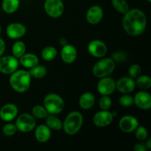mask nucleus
Wrapping results in <instances>:
<instances>
[{
  "label": "nucleus",
  "mask_w": 151,
  "mask_h": 151,
  "mask_svg": "<svg viewBox=\"0 0 151 151\" xmlns=\"http://www.w3.org/2000/svg\"><path fill=\"white\" fill-rule=\"evenodd\" d=\"M136 86L135 81L131 77H122L116 82V88L122 94H131Z\"/></svg>",
  "instance_id": "obj_13"
},
{
  "label": "nucleus",
  "mask_w": 151,
  "mask_h": 151,
  "mask_svg": "<svg viewBox=\"0 0 151 151\" xmlns=\"http://www.w3.org/2000/svg\"><path fill=\"white\" fill-rule=\"evenodd\" d=\"M139 125V121L135 116L132 115H125L122 116L119 122V128L122 132L132 133L135 131L137 127Z\"/></svg>",
  "instance_id": "obj_11"
},
{
  "label": "nucleus",
  "mask_w": 151,
  "mask_h": 151,
  "mask_svg": "<svg viewBox=\"0 0 151 151\" xmlns=\"http://www.w3.org/2000/svg\"><path fill=\"white\" fill-rule=\"evenodd\" d=\"M5 42H4V41L2 38H0V57L3 55V54H4V52H5Z\"/></svg>",
  "instance_id": "obj_37"
},
{
  "label": "nucleus",
  "mask_w": 151,
  "mask_h": 151,
  "mask_svg": "<svg viewBox=\"0 0 151 151\" xmlns=\"http://www.w3.org/2000/svg\"><path fill=\"white\" fill-rule=\"evenodd\" d=\"M29 72L31 77H33L35 78H42L47 75V71L45 66L38 64L29 69Z\"/></svg>",
  "instance_id": "obj_28"
},
{
  "label": "nucleus",
  "mask_w": 151,
  "mask_h": 151,
  "mask_svg": "<svg viewBox=\"0 0 151 151\" xmlns=\"http://www.w3.org/2000/svg\"><path fill=\"white\" fill-rule=\"evenodd\" d=\"M57 54V50L55 49V47L48 46L43 49L42 52H41V57L46 61H52L55 58Z\"/></svg>",
  "instance_id": "obj_24"
},
{
  "label": "nucleus",
  "mask_w": 151,
  "mask_h": 151,
  "mask_svg": "<svg viewBox=\"0 0 151 151\" xmlns=\"http://www.w3.org/2000/svg\"><path fill=\"white\" fill-rule=\"evenodd\" d=\"M51 129L47 125H40L35 128V137L41 143L47 142L51 138Z\"/></svg>",
  "instance_id": "obj_19"
},
{
  "label": "nucleus",
  "mask_w": 151,
  "mask_h": 151,
  "mask_svg": "<svg viewBox=\"0 0 151 151\" xmlns=\"http://www.w3.org/2000/svg\"><path fill=\"white\" fill-rule=\"evenodd\" d=\"M147 2L150 3L151 2V0H147Z\"/></svg>",
  "instance_id": "obj_41"
},
{
  "label": "nucleus",
  "mask_w": 151,
  "mask_h": 151,
  "mask_svg": "<svg viewBox=\"0 0 151 151\" xmlns=\"http://www.w3.org/2000/svg\"><path fill=\"white\" fill-rule=\"evenodd\" d=\"M103 17V10L100 6L93 5L86 13V20L91 24H97Z\"/></svg>",
  "instance_id": "obj_17"
},
{
  "label": "nucleus",
  "mask_w": 151,
  "mask_h": 151,
  "mask_svg": "<svg viewBox=\"0 0 151 151\" xmlns=\"http://www.w3.org/2000/svg\"><path fill=\"white\" fill-rule=\"evenodd\" d=\"M116 89V81L111 78H100L97 83V91L101 95H111Z\"/></svg>",
  "instance_id": "obj_9"
},
{
  "label": "nucleus",
  "mask_w": 151,
  "mask_h": 151,
  "mask_svg": "<svg viewBox=\"0 0 151 151\" xmlns=\"http://www.w3.org/2000/svg\"><path fill=\"white\" fill-rule=\"evenodd\" d=\"M115 67L116 62L111 58H101L93 66V75L100 79L108 77L114 71Z\"/></svg>",
  "instance_id": "obj_4"
},
{
  "label": "nucleus",
  "mask_w": 151,
  "mask_h": 151,
  "mask_svg": "<svg viewBox=\"0 0 151 151\" xmlns=\"http://www.w3.org/2000/svg\"><path fill=\"white\" fill-rule=\"evenodd\" d=\"M134 103L140 109L149 110L151 108V96L144 91H139L134 97Z\"/></svg>",
  "instance_id": "obj_15"
},
{
  "label": "nucleus",
  "mask_w": 151,
  "mask_h": 151,
  "mask_svg": "<svg viewBox=\"0 0 151 151\" xmlns=\"http://www.w3.org/2000/svg\"><path fill=\"white\" fill-rule=\"evenodd\" d=\"M15 125L19 131L22 133H28L35 129L36 121L32 114L25 113L19 115L16 118Z\"/></svg>",
  "instance_id": "obj_6"
},
{
  "label": "nucleus",
  "mask_w": 151,
  "mask_h": 151,
  "mask_svg": "<svg viewBox=\"0 0 151 151\" xmlns=\"http://www.w3.org/2000/svg\"><path fill=\"white\" fill-rule=\"evenodd\" d=\"M26 52V45L22 41H17L13 44L12 47L13 55L19 59L21 56L23 55Z\"/></svg>",
  "instance_id": "obj_25"
},
{
  "label": "nucleus",
  "mask_w": 151,
  "mask_h": 151,
  "mask_svg": "<svg viewBox=\"0 0 151 151\" xmlns=\"http://www.w3.org/2000/svg\"><path fill=\"white\" fill-rule=\"evenodd\" d=\"M95 103L94 95L91 92H85L80 97L79 106L83 110H88L94 106Z\"/></svg>",
  "instance_id": "obj_21"
},
{
  "label": "nucleus",
  "mask_w": 151,
  "mask_h": 151,
  "mask_svg": "<svg viewBox=\"0 0 151 151\" xmlns=\"http://www.w3.org/2000/svg\"><path fill=\"white\" fill-rule=\"evenodd\" d=\"M48 112L46 110L44 106H35L32 109V115L35 118L38 119H44L48 116Z\"/></svg>",
  "instance_id": "obj_29"
},
{
  "label": "nucleus",
  "mask_w": 151,
  "mask_h": 151,
  "mask_svg": "<svg viewBox=\"0 0 151 151\" xmlns=\"http://www.w3.org/2000/svg\"><path fill=\"white\" fill-rule=\"evenodd\" d=\"M59 42H60V45H62V47L64 45H66V44H67V41H66V40L64 38H61L60 39V41H59Z\"/></svg>",
  "instance_id": "obj_38"
},
{
  "label": "nucleus",
  "mask_w": 151,
  "mask_h": 151,
  "mask_svg": "<svg viewBox=\"0 0 151 151\" xmlns=\"http://www.w3.org/2000/svg\"><path fill=\"white\" fill-rule=\"evenodd\" d=\"M111 3L114 8L122 14H125L129 10V4L127 0H112Z\"/></svg>",
  "instance_id": "obj_26"
},
{
  "label": "nucleus",
  "mask_w": 151,
  "mask_h": 151,
  "mask_svg": "<svg viewBox=\"0 0 151 151\" xmlns=\"http://www.w3.org/2000/svg\"><path fill=\"white\" fill-rule=\"evenodd\" d=\"M64 100L60 96L50 93L44 98V106L50 114L56 115L61 113L64 109Z\"/></svg>",
  "instance_id": "obj_5"
},
{
  "label": "nucleus",
  "mask_w": 151,
  "mask_h": 151,
  "mask_svg": "<svg viewBox=\"0 0 151 151\" xmlns=\"http://www.w3.org/2000/svg\"><path fill=\"white\" fill-rule=\"evenodd\" d=\"M136 86L142 89H148L151 86V79L147 75H141L137 77L135 81Z\"/></svg>",
  "instance_id": "obj_27"
},
{
  "label": "nucleus",
  "mask_w": 151,
  "mask_h": 151,
  "mask_svg": "<svg viewBox=\"0 0 151 151\" xmlns=\"http://www.w3.org/2000/svg\"><path fill=\"white\" fill-rule=\"evenodd\" d=\"M27 32L26 27L22 23H11L6 27V34L12 39H19L22 38Z\"/></svg>",
  "instance_id": "obj_14"
},
{
  "label": "nucleus",
  "mask_w": 151,
  "mask_h": 151,
  "mask_svg": "<svg viewBox=\"0 0 151 151\" xmlns=\"http://www.w3.org/2000/svg\"><path fill=\"white\" fill-rule=\"evenodd\" d=\"M18 115V108L13 103H8L0 109V118L4 122L13 120Z\"/></svg>",
  "instance_id": "obj_18"
},
{
  "label": "nucleus",
  "mask_w": 151,
  "mask_h": 151,
  "mask_svg": "<svg viewBox=\"0 0 151 151\" xmlns=\"http://www.w3.org/2000/svg\"><path fill=\"white\" fill-rule=\"evenodd\" d=\"M19 59L13 55L0 57V72L5 75H10L19 67Z\"/></svg>",
  "instance_id": "obj_8"
},
{
  "label": "nucleus",
  "mask_w": 151,
  "mask_h": 151,
  "mask_svg": "<svg viewBox=\"0 0 151 151\" xmlns=\"http://www.w3.org/2000/svg\"><path fill=\"white\" fill-rule=\"evenodd\" d=\"M83 122V115L78 111H72L66 116L63 123V129L68 135H75L81 130Z\"/></svg>",
  "instance_id": "obj_3"
},
{
  "label": "nucleus",
  "mask_w": 151,
  "mask_h": 151,
  "mask_svg": "<svg viewBox=\"0 0 151 151\" xmlns=\"http://www.w3.org/2000/svg\"><path fill=\"white\" fill-rule=\"evenodd\" d=\"M114 116L111 112L109 110H102L97 112L93 117L94 125L99 128L108 126L113 122Z\"/></svg>",
  "instance_id": "obj_12"
},
{
  "label": "nucleus",
  "mask_w": 151,
  "mask_h": 151,
  "mask_svg": "<svg viewBox=\"0 0 151 151\" xmlns=\"http://www.w3.org/2000/svg\"><path fill=\"white\" fill-rule=\"evenodd\" d=\"M17 128L15 124L7 123L4 125L2 128V133L4 136L7 137H11L16 133Z\"/></svg>",
  "instance_id": "obj_33"
},
{
  "label": "nucleus",
  "mask_w": 151,
  "mask_h": 151,
  "mask_svg": "<svg viewBox=\"0 0 151 151\" xmlns=\"http://www.w3.org/2000/svg\"><path fill=\"white\" fill-rule=\"evenodd\" d=\"M134 148L135 151H146L147 147L145 144H143V143H137V144L135 145Z\"/></svg>",
  "instance_id": "obj_36"
},
{
  "label": "nucleus",
  "mask_w": 151,
  "mask_h": 151,
  "mask_svg": "<svg viewBox=\"0 0 151 151\" xmlns=\"http://www.w3.org/2000/svg\"><path fill=\"white\" fill-rule=\"evenodd\" d=\"M46 125L53 131H60L63 128V123L58 117L50 114L46 117Z\"/></svg>",
  "instance_id": "obj_22"
},
{
  "label": "nucleus",
  "mask_w": 151,
  "mask_h": 151,
  "mask_svg": "<svg viewBox=\"0 0 151 151\" xmlns=\"http://www.w3.org/2000/svg\"><path fill=\"white\" fill-rule=\"evenodd\" d=\"M44 8L46 13L52 18H59L64 12V4L62 0H45Z\"/></svg>",
  "instance_id": "obj_7"
},
{
  "label": "nucleus",
  "mask_w": 151,
  "mask_h": 151,
  "mask_svg": "<svg viewBox=\"0 0 151 151\" xmlns=\"http://www.w3.org/2000/svg\"><path fill=\"white\" fill-rule=\"evenodd\" d=\"M135 131H136V134H135L136 138H137L139 141L142 142L147 139L148 133H147V130L146 129L145 127L139 126V125Z\"/></svg>",
  "instance_id": "obj_32"
},
{
  "label": "nucleus",
  "mask_w": 151,
  "mask_h": 151,
  "mask_svg": "<svg viewBox=\"0 0 151 151\" xmlns=\"http://www.w3.org/2000/svg\"><path fill=\"white\" fill-rule=\"evenodd\" d=\"M31 78L29 71L24 69L16 70L10 74L9 83L14 91L19 93H24L30 87Z\"/></svg>",
  "instance_id": "obj_2"
},
{
  "label": "nucleus",
  "mask_w": 151,
  "mask_h": 151,
  "mask_svg": "<svg viewBox=\"0 0 151 151\" xmlns=\"http://www.w3.org/2000/svg\"><path fill=\"white\" fill-rule=\"evenodd\" d=\"M78 52L73 45L67 44L63 46L60 51V58L64 63L71 64L76 60Z\"/></svg>",
  "instance_id": "obj_16"
},
{
  "label": "nucleus",
  "mask_w": 151,
  "mask_h": 151,
  "mask_svg": "<svg viewBox=\"0 0 151 151\" xmlns=\"http://www.w3.org/2000/svg\"><path fill=\"white\" fill-rule=\"evenodd\" d=\"M20 4L19 0H3L1 3L2 10L6 13H13L18 10Z\"/></svg>",
  "instance_id": "obj_23"
},
{
  "label": "nucleus",
  "mask_w": 151,
  "mask_h": 151,
  "mask_svg": "<svg viewBox=\"0 0 151 151\" xmlns=\"http://www.w3.org/2000/svg\"><path fill=\"white\" fill-rule=\"evenodd\" d=\"M142 69L141 66L139 64H132L128 69V74L129 77L132 78H137V77L141 75Z\"/></svg>",
  "instance_id": "obj_34"
},
{
  "label": "nucleus",
  "mask_w": 151,
  "mask_h": 151,
  "mask_svg": "<svg viewBox=\"0 0 151 151\" xmlns=\"http://www.w3.org/2000/svg\"><path fill=\"white\" fill-rule=\"evenodd\" d=\"M122 26L125 32L132 36L141 35L147 26V17L142 10L134 8L128 10L122 19Z\"/></svg>",
  "instance_id": "obj_1"
},
{
  "label": "nucleus",
  "mask_w": 151,
  "mask_h": 151,
  "mask_svg": "<svg viewBox=\"0 0 151 151\" xmlns=\"http://www.w3.org/2000/svg\"><path fill=\"white\" fill-rule=\"evenodd\" d=\"M39 59L36 55L33 53H24L19 58V63L23 67L31 69L38 64Z\"/></svg>",
  "instance_id": "obj_20"
},
{
  "label": "nucleus",
  "mask_w": 151,
  "mask_h": 151,
  "mask_svg": "<svg viewBox=\"0 0 151 151\" xmlns=\"http://www.w3.org/2000/svg\"><path fill=\"white\" fill-rule=\"evenodd\" d=\"M112 59L114 60L115 62H117V63H121V62H123L126 60V55L124 52H114L112 55Z\"/></svg>",
  "instance_id": "obj_35"
},
{
  "label": "nucleus",
  "mask_w": 151,
  "mask_h": 151,
  "mask_svg": "<svg viewBox=\"0 0 151 151\" xmlns=\"http://www.w3.org/2000/svg\"><path fill=\"white\" fill-rule=\"evenodd\" d=\"M1 25H0V34H1Z\"/></svg>",
  "instance_id": "obj_40"
},
{
  "label": "nucleus",
  "mask_w": 151,
  "mask_h": 151,
  "mask_svg": "<svg viewBox=\"0 0 151 151\" xmlns=\"http://www.w3.org/2000/svg\"><path fill=\"white\" fill-rule=\"evenodd\" d=\"M99 106L102 110H109L111 108L112 100L108 95H103L99 100Z\"/></svg>",
  "instance_id": "obj_31"
},
{
  "label": "nucleus",
  "mask_w": 151,
  "mask_h": 151,
  "mask_svg": "<svg viewBox=\"0 0 151 151\" xmlns=\"http://www.w3.org/2000/svg\"><path fill=\"white\" fill-rule=\"evenodd\" d=\"M146 146H147V149H150L151 148V139H148L147 142L145 143Z\"/></svg>",
  "instance_id": "obj_39"
},
{
  "label": "nucleus",
  "mask_w": 151,
  "mask_h": 151,
  "mask_svg": "<svg viewBox=\"0 0 151 151\" xmlns=\"http://www.w3.org/2000/svg\"><path fill=\"white\" fill-rule=\"evenodd\" d=\"M88 51L94 58H101L106 55L108 51L107 46L100 40H92L88 45Z\"/></svg>",
  "instance_id": "obj_10"
},
{
  "label": "nucleus",
  "mask_w": 151,
  "mask_h": 151,
  "mask_svg": "<svg viewBox=\"0 0 151 151\" xmlns=\"http://www.w3.org/2000/svg\"><path fill=\"white\" fill-rule=\"evenodd\" d=\"M119 103L121 106L128 108L132 106L134 103V97L129 94H123V95L119 97Z\"/></svg>",
  "instance_id": "obj_30"
}]
</instances>
